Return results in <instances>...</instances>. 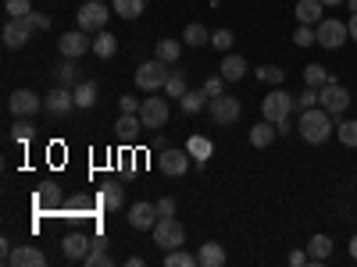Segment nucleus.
I'll use <instances>...</instances> for the list:
<instances>
[{
    "instance_id": "c9c22d12",
    "label": "nucleus",
    "mask_w": 357,
    "mask_h": 267,
    "mask_svg": "<svg viewBox=\"0 0 357 267\" xmlns=\"http://www.w3.org/2000/svg\"><path fill=\"white\" fill-rule=\"evenodd\" d=\"M183 40H186L190 47H204V43H211V33H207L200 22H190V25H186V33H183Z\"/></svg>"
},
{
    "instance_id": "8fccbe9b",
    "label": "nucleus",
    "mask_w": 357,
    "mask_h": 267,
    "mask_svg": "<svg viewBox=\"0 0 357 267\" xmlns=\"http://www.w3.org/2000/svg\"><path fill=\"white\" fill-rule=\"evenodd\" d=\"M118 107H122V114H139V104H136V97H122V100H118Z\"/></svg>"
},
{
    "instance_id": "5fc2aeb1",
    "label": "nucleus",
    "mask_w": 357,
    "mask_h": 267,
    "mask_svg": "<svg viewBox=\"0 0 357 267\" xmlns=\"http://www.w3.org/2000/svg\"><path fill=\"white\" fill-rule=\"evenodd\" d=\"M325 8H340V4H347V0H321Z\"/></svg>"
},
{
    "instance_id": "de8ad7c7",
    "label": "nucleus",
    "mask_w": 357,
    "mask_h": 267,
    "mask_svg": "<svg viewBox=\"0 0 357 267\" xmlns=\"http://www.w3.org/2000/svg\"><path fill=\"white\" fill-rule=\"evenodd\" d=\"M222 82H225L222 75H211V79H207V82H204V89H207V97H222Z\"/></svg>"
},
{
    "instance_id": "a18cd8bd",
    "label": "nucleus",
    "mask_w": 357,
    "mask_h": 267,
    "mask_svg": "<svg viewBox=\"0 0 357 267\" xmlns=\"http://www.w3.org/2000/svg\"><path fill=\"white\" fill-rule=\"evenodd\" d=\"M33 11V0H8V18H25Z\"/></svg>"
},
{
    "instance_id": "72a5a7b5",
    "label": "nucleus",
    "mask_w": 357,
    "mask_h": 267,
    "mask_svg": "<svg viewBox=\"0 0 357 267\" xmlns=\"http://www.w3.org/2000/svg\"><path fill=\"white\" fill-rule=\"evenodd\" d=\"M207 100H211V97H207V89H190V93L178 100V107H183L186 114H197V111L207 107Z\"/></svg>"
},
{
    "instance_id": "6e6d98bb",
    "label": "nucleus",
    "mask_w": 357,
    "mask_h": 267,
    "mask_svg": "<svg viewBox=\"0 0 357 267\" xmlns=\"http://www.w3.org/2000/svg\"><path fill=\"white\" fill-rule=\"evenodd\" d=\"M350 257L357 260V235H354V239H350Z\"/></svg>"
},
{
    "instance_id": "4d7b16f0",
    "label": "nucleus",
    "mask_w": 357,
    "mask_h": 267,
    "mask_svg": "<svg viewBox=\"0 0 357 267\" xmlns=\"http://www.w3.org/2000/svg\"><path fill=\"white\" fill-rule=\"evenodd\" d=\"M347 8H350V11L357 15V0H347Z\"/></svg>"
},
{
    "instance_id": "1a4fd4ad",
    "label": "nucleus",
    "mask_w": 357,
    "mask_h": 267,
    "mask_svg": "<svg viewBox=\"0 0 357 267\" xmlns=\"http://www.w3.org/2000/svg\"><path fill=\"white\" fill-rule=\"evenodd\" d=\"M318 104L329 111V114H343L347 107H350V93H347V86H340L336 79L333 82H325L321 89H318Z\"/></svg>"
},
{
    "instance_id": "f3484780",
    "label": "nucleus",
    "mask_w": 357,
    "mask_h": 267,
    "mask_svg": "<svg viewBox=\"0 0 357 267\" xmlns=\"http://www.w3.org/2000/svg\"><path fill=\"white\" fill-rule=\"evenodd\" d=\"M29 36H33V33L25 29L22 18H8V22H4V47H8V50H22V47L29 43Z\"/></svg>"
},
{
    "instance_id": "6ab92c4d",
    "label": "nucleus",
    "mask_w": 357,
    "mask_h": 267,
    "mask_svg": "<svg viewBox=\"0 0 357 267\" xmlns=\"http://www.w3.org/2000/svg\"><path fill=\"white\" fill-rule=\"evenodd\" d=\"M122 203H126V189L122 182H104L100 186V207L111 214V211H122Z\"/></svg>"
},
{
    "instance_id": "c03bdc74",
    "label": "nucleus",
    "mask_w": 357,
    "mask_h": 267,
    "mask_svg": "<svg viewBox=\"0 0 357 267\" xmlns=\"http://www.w3.org/2000/svg\"><path fill=\"white\" fill-rule=\"evenodd\" d=\"M296 107H301V111H311V107H318V89H314V86H304V93L296 97Z\"/></svg>"
},
{
    "instance_id": "3c124183",
    "label": "nucleus",
    "mask_w": 357,
    "mask_h": 267,
    "mask_svg": "<svg viewBox=\"0 0 357 267\" xmlns=\"http://www.w3.org/2000/svg\"><path fill=\"white\" fill-rule=\"evenodd\" d=\"M289 264H293V267H304V264H307V253H304V250H293V253H289Z\"/></svg>"
},
{
    "instance_id": "4468645a",
    "label": "nucleus",
    "mask_w": 357,
    "mask_h": 267,
    "mask_svg": "<svg viewBox=\"0 0 357 267\" xmlns=\"http://www.w3.org/2000/svg\"><path fill=\"white\" fill-rule=\"evenodd\" d=\"M158 218H161V214H158V203H143V200H139V203H132V207H129V225H132L136 232L154 228V225H158Z\"/></svg>"
},
{
    "instance_id": "e433bc0d",
    "label": "nucleus",
    "mask_w": 357,
    "mask_h": 267,
    "mask_svg": "<svg viewBox=\"0 0 357 267\" xmlns=\"http://www.w3.org/2000/svg\"><path fill=\"white\" fill-rule=\"evenodd\" d=\"M33 136H36V125H29V118H18V122L11 125V139H15V143H22V146H25L29 139H33Z\"/></svg>"
},
{
    "instance_id": "9b49d317",
    "label": "nucleus",
    "mask_w": 357,
    "mask_h": 267,
    "mask_svg": "<svg viewBox=\"0 0 357 267\" xmlns=\"http://www.w3.org/2000/svg\"><path fill=\"white\" fill-rule=\"evenodd\" d=\"M43 107H47V114H54V118H65V114H72V107H75V93L68 86H54L50 93H47V100H43Z\"/></svg>"
},
{
    "instance_id": "f704fd0d",
    "label": "nucleus",
    "mask_w": 357,
    "mask_h": 267,
    "mask_svg": "<svg viewBox=\"0 0 357 267\" xmlns=\"http://www.w3.org/2000/svg\"><path fill=\"white\" fill-rule=\"evenodd\" d=\"M325 82H333V75H329V68H325V65H307V68H304V86L321 89Z\"/></svg>"
},
{
    "instance_id": "6e6552de",
    "label": "nucleus",
    "mask_w": 357,
    "mask_h": 267,
    "mask_svg": "<svg viewBox=\"0 0 357 267\" xmlns=\"http://www.w3.org/2000/svg\"><path fill=\"white\" fill-rule=\"evenodd\" d=\"M168 100L165 97H146L143 104H139V122L146 125V129H165L168 125Z\"/></svg>"
},
{
    "instance_id": "4c0bfd02",
    "label": "nucleus",
    "mask_w": 357,
    "mask_h": 267,
    "mask_svg": "<svg viewBox=\"0 0 357 267\" xmlns=\"http://www.w3.org/2000/svg\"><path fill=\"white\" fill-rule=\"evenodd\" d=\"M193 264H197V257L186 253L183 246H178V250H168V257H165V267H193Z\"/></svg>"
},
{
    "instance_id": "a878e982",
    "label": "nucleus",
    "mask_w": 357,
    "mask_h": 267,
    "mask_svg": "<svg viewBox=\"0 0 357 267\" xmlns=\"http://www.w3.org/2000/svg\"><path fill=\"white\" fill-rule=\"evenodd\" d=\"M197 264H200V267H222V264H225V250H222L218 243H204V246L197 250Z\"/></svg>"
},
{
    "instance_id": "ea45409f",
    "label": "nucleus",
    "mask_w": 357,
    "mask_h": 267,
    "mask_svg": "<svg viewBox=\"0 0 357 267\" xmlns=\"http://www.w3.org/2000/svg\"><path fill=\"white\" fill-rule=\"evenodd\" d=\"M22 22H25L29 33H47V29H50V18H47V15H40V11H29Z\"/></svg>"
},
{
    "instance_id": "37998d69",
    "label": "nucleus",
    "mask_w": 357,
    "mask_h": 267,
    "mask_svg": "<svg viewBox=\"0 0 357 267\" xmlns=\"http://www.w3.org/2000/svg\"><path fill=\"white\" fill-rule=\"evenodd\" d=\"M293 43L296 47H311V43H318V36H314V25H301L293 33Z\"/></svg>"
},
{
    "instance_id": "ddd939ff",
    "label": "nucleus",
    "mask_w": 357,
    "mask_h": 267,
    "mask_svg": "<svg viewBox=\"0 0 357 267\" xmlns=\"http://www.w3.org/2000/svg\"><path fill=\"white\" fill-rule=\"evenodd\" d=\"M89 246H93V235H86V232H65L61 235V253L65 260H82L89 253Z\"/></svg>"
},
{
    "instance_id": "864d4df0",
    "label": "nucleus",
    "mask_w": 357,
    "mask_h": 267,
    "mask_svg": "<svg viewBox=\"0 0 357 267\" xmlns=\"http://www.w3.org/2000/svg\"><path fill=\"white\" fill-rule=\"evenodd\" d=\"M347 29H350V40H357V15H350V22H347Z\"/></svg>"
},
{
    "instance_id": "f8f14e48",
    "label": "nucleus",
    "mask_w": 357,
    "mask_h": 267,
    "mask_svg": "<svg viewBox=\"0 0 357 267\" xmlns=\"http://www.w3.org/2000/svg\"><path fill=\"white\" fill-rule=\"evenodd\" d=\"M57 50H61V57H79L86 54V50H93V40H89L82 29H72V33H65L61 40H57Z\"/></svg>"
},
{
    "instance_id": "412c9836",
    "label": "nucleus",
    "mask_w": 357,
    "mask_h": 267,
    "mask_svg": "<svg viewBox=\"0 0 357 267\" xmlns=\"http://www.w3.org/2000/svg\"><path fill=\"white\" fill-rule=\"evenodd\" d=\"M61 214L65 218H89V214H93V200H89V196H68L65 203H61Z\"/></svg>"
},
{
    "instance_id": "39448f33",
    "label": "nucleus",
    "mask_w": 357,
    "mask_h": 267,
    "mask_svg": "<svg viewBox=\"0 0 357 267\" xmlns=\"http://www.w3.org/2000/svg\"><path fill=\"white\" fill-rule=\"evenodd\" d=\"M314 36H318V47L340 50V47L350 40V29H347V22H340V18H321V22L314 25Z\"/></svg>"
},
{
    "instance_id": "a211bd4d",
    "label": "nucleus",
    "mask_w": 357,
    "mask_h": 267,
    "mask_svg": "<svg viewBox=\"0 0 357 267\" xmlns=\"http://www.w3.org/2000/svg\"><path fill=\"white\" fill-rule=\"evenodd\" d=\"M8 264H11V267H47V257H43V250H36V246H18V250H11Z\"/></svg>"
},
{
    "instance_id": "2f4dec72",
    "label": "nucleus",
    "mask_w": 357,
    "mask_h": 267,
    "mask_svg": "<svg viewBox=\"0 0 357 267\" xmlns=\"http://www.w3.org/2000/svg\"><path fill=\"white\" fill-rule=\"evenodd\" d=\"M190 93V82H186V72H172L168 82H165V97H175V100H183Z\"/></svg>"
},
{
    "instance_id": "c85d7f7f",
    "label": "nucleus",
    "mask_w": 357,
    "mask_h": 267,
    "mask_svg": "<svg viewBox=\"0 0 357 267\" xmlns=\"http://www.w3.org/2000/svg\"><path fill=\"white\" fill-rule=\"evenodd\" d=\"M79 82H82L79 61H75V57H65V61L57 65V86H79Z\"/></svg>"
},
{
    "instance_id": "473e14b6",
    "label": "nucleus",
    "mask_w": 357,
    "mask_h": 267,
    "mask_svg": "<svg viewBox=\"0 0 357 267\" xmlns=\"http://www.w3.org/2000/svg\"><path fill=\"white\" fill-rule=\"evenodd\" d=\"M111 11H114L118 18L132 22V18H139V15H143V0H111Z\"/></svg>"
},
{
    "instance_id": "f257e3e1",
    "label": "nucleus",
    "mask_w": 357,
    "mask_h": 267,
    "mask_svg": "<svg viewBox=\"0 0 357 267\" xmlns=\"http://www.w3.org/2000/svg\"><path fill=\"white\" fill-rule=\"evenodd\" d=\"M333 118H336V114H329L325 107H311V111H304V114H301V129H296V132H301V139H304V143L321 146L325 139L333 136Z\"/></svg>"
},
{
    "instance_id": "09e8293b",
    "label": "nucleus",
    "mask_w": 357,
    "mask_h": 267,
    "mask_svg": "<svg viewBox=\"0 0 357 267\" xmlns=\"http://www.w3.org/2000/svg\"><path fill=\"white\" fill-rule=\"evenodd\" d=\"M158 214H161V218H172V214H175V200H172V196H161V200H158Z\"/></svg>"
},
{
    "instance_id": "423d86ee",
    "label": "nucleus",
    "mask_w": 357,
    "mask_h": 267,
    "mask_svg": "<svg viewBox=\"0 0 357 267\" xmlns=\"http://www.w3.org/2000/svg\"><path fill=\"white\" fill-rule=\"evenodd\" d=\"M154 232V243L168 253V250H178V246H183V239H186V228L183 225H178L175 218H158V225L151 228Z\"/></svg>"
},
{
    "instance_id": "603ef678",
    "label": "nucleus",
    "mask_w": 357,
    "mask_h": 267,
    "mask_svg": "<svg viewBox=\"0 0 357 267\" xmlns=\"http://www.w3.org/2000/svg\"><path fill=\"white\" fill-rule=\"evenodd\" d=\"M89 250H107V239H104V235H93V246H89Z\"/></svg>"
},
{
    "instance_id": "c756f323",
    "label": "nucleus",
    "mask_w": 357,
    "mask_h": 267,
    "mask_svg": "<svg viewBox=\"0 0 357 267\" xmlns=\"http://www.w3.org/2000/svg\"><path fill=\"white\" fill-rule=\"evenodd\" d=\"M154 57H161L165 65H175L178 57H183V43H178V40H158V47H154Z\"/></svg>"
},
{
    "instance_id": "f03ea898",
    "label": "nucleus",
    "mask_w": 357,
    "mask_h": 267,
    "mask_svg": "<svg viewBox=\"0 0 357 267\" xmlns=\"http://www.w3.org/2000/svg\"><path fill=\"white\" fill-rule=\"evenodd\" d=\"M293 107H296V97H293V93H286L282 86H275L272 93H268V97L261 100V114H264V122H272V125L286 122Z\"/></svg>"
},
{
    "instance_id": "aec40b11",
    "label": "nucleus",
    "mask_w": 357,
    "mask_h": 267,
    "mask_svg": "<svg viewBox=\"0 0 357 267\" xmlns=\"http://www.w3.org/2000/svg\"><path fill=\"white\" fill-rule=\"evenodd\" d=\"M225 82H240L243 75H247V61H243V57L240 54H225L222 57V72H218Z\"/></svg>"
},
{
    "instance_id": "cd10ccee",
    "label": "nucleus",
    "mask_w": 357,
    "mask_h": 267,
    "mask_svg": "<svg viewBox=\"0 0 357 267\" xmlns=\"http://www.w3.org/2000/svg\"><path fill=\"white\" fill-rule=\"evenodd\" d=\"M72 93H75V107L86 111V107H93V104H97V82L82 79L79 86H72Z\"/></svg>"
},
{
    "instance_id": "20e7f679",
    "label": "nucleus",
    "mask_w": 357,
    "mask_h": 267,
    "mask_svg": "<svg viewBox=\"0 0 357 267\" xmlns=\"http://www.w3.org/2000/svg\"><path fill=\"white\" fill-rule=\"evenodd\" d=\"M114 11H107V4H100V0H86V4L75 11V25L82 29V33H100V29H107V18Z\"/></svg>"
},
{
    "instance_id": "393cba45",
    "label": "nucleus",
    "mask_w": 357,
    "mask_h": 267,
    "mask_svg": "<svg viewBox=\"0 0 357 267\" xmlns=\"http://www.w3.org/2000/svg\"><path fill=\"white\" fill-rule=\"evenodd\" d=\"M307 257H311L314 264L329 260V257H333V239H329V235H311V239H307Z\"/></svg>"
},
{
    "instance_id": "79ce46f5",
    "label": "nucleus",
    "mask_w": 357,
    "mask_h": 267,
    "mask_svg": "<svg viewBox=\"0 0 357 267\" xmlns=\"http://www.w3.org/2000/svg\"><path fill=\"white\" fill-rule=\"evenodd\" d=\"M79 264H86V267H111V257H107V250H89Z\"/></svg>"
},
{
    "instance_id": "7ed1b4c3",
    "label": "nucleus",
    "mask_w": 357,
    "mask_h": 267,
    "mask_svg": "<svg viewBox=\"0 0 357 267\" xmlns=\"http://www.w3.org/2000/svg\"><path fill=\"white\" fill-rule=\"evenodd\" d=\"M172 68L161 61V57H154V61H143L136 68V89H143V93H158V89H165Z\"/></svg>"
},
{
    "instance_id": "dca6fc26",
    "label": "nucleus",
    "mask_w": 357,
    "mask_h": 267,
    "mask_svg": "<svg viewBox=\"0 0 357 267\" xmlns=\"http://www.w3.org/2000/svg\"><path fill=\"white\" fill-rule=\"evenodd\" d=\"M158 168H161L165 175H172V178H183V175L190 171V154H186V150H165V154L158 157Z\"/></svg>"
},
{
    "instance_id": "0eeeda50",
    "label": "nucleus",
    "mask_w": 357,
    "mask_h": 267,
    "mask_svg": "<svg viewBox=\"0 0 357 267\" xmlns=\"http://www.w3.org/2000/svg\"><path fill=\"white\" fill-rule=\"evenodd\" d=\"M207 111H211V118H215V125H236L240 122V114H243V104L236 100V97H211L207 100Z\"/></svg>"
},
{
    "instance_id": "7c9ffc66",
    "label": "nucleus",
    "mask_w": 357,
    "mask_h": 267,
    "mask_svg": "<svg viewBox=\"0 0 357 267\" xmlns=\"http://www.w3.org/2000/svg\"><path fill=\"white\" fill-rule=\"evenodd\" d=\"M114 50H118V40L107 33V29H100V33L93 36V54L100 57V61H107V57H114Z\"/></svg>"
},
{
    "instance_id": "2eb2a0df",
    "label": "nucleus",
    "mask_w": 357,
    "mask_h": 267,
    "mask_svg": "<svg viewBox=\"0 0 357 267\" xmlns=\"http://www.w3.org/2000/svg\"><path fill=\"white\" fill-rule=\"evenodd\" d=\"M36 211L40 214H50V211H61V203H65V196H61V189H57V182H43L40 189H36Z\"/></svg>"
},
{
    "instance_id": "4be33fe9",
    "label": "nucleus",
    "mask_w": 357,
    "mask_h": 267,
    "mask_svg": "<svg viewBox=\"0 0 357 267\" xmlns=\"http://www.w3.org/2000/svg\"><path fill=\"white\" fill-rule=\"evenodd\" d=\"M321 0H296V22H301V25H318L321 22Z\"/></svg>"
},
{
    "instance_id": "b1692460",
    "label": "nucleus",
    "mask_w": 357,
    "mask_h": 267,
    "mask_svg": "<svg viewBox=\"0 0 357 267\" xmlns=\"http://www.w3.org/2000/svg\"><path fill=\"white\" fill-rule=\"evenodd\" d=\"M139 114H122L118 118V125H114V132H118V139L122 143H136V136H139Z\"/></svg>"
},
{
    "instance_id": "5701e85b",
    "label": "nucleus",
    "mask_w": 357,
    "mask_h": 267,
    "mask_svg": "<svg viewBox=\"0 0 357 267\" xmlns=\"http://www.w3.org/2000/svg\"><path fill=\"white\" fill-rule=\"evenodd\" d=\"M186 154H190L197 164H207V157L215 154V143L207 139V136H190V143H186Z\"/></svg>"
},
{
    "instance_id": "49530a36",
    "label": "nucleus",
    "mask_w": 357,
    "mask_h": 267,
    "mask_svg": "<svg viewBox=\"0 0 357 267\" xmlns=\"http://www.w3.org/2000/svg\"><path fill=\"white\" fill-rule=\"evenodd\" d=\"M232 43H236V36L229 33V29H218V33H211V47H215V50H229Z\"/></svg>"
},
{
    "instance_id": "a19ab883",
    "label": "nucleus",
    "mask_w": 357,
    "mask_h": 267,
    "mask_svg": "<svg viewBox=\"0 0 357 267\" xmlns=\"http://www.w3.org/2000/svg\"><path fill=\"white\" fill-rule=\"evenodd\" d=\"M336 136H340V143L343 146H357V122H340V129H336Z\"/></svg>"
},
{
    "instance_id": "9d476101",
    "label": "nucleus",
    "mask_w": 357,
    "mask_h": 267,
    "mask_svg": "<svg viewBox=\"0 0 357 267\" xmlns=\"http://www.w3.org/2000/svg\"><path fill=\"white\" fill-rule=\"evenodd\" d=\"M40 107H43V100L33 93V89H15V93L8 97V111L15 118H33Z\"/></svg>"
},
{
    "instance_id": "58836bf2",
    "label": "nucleus",
    "mask_w": 357,
    "mask_h": 267,
    "mask_svg": "<svg viewBox=\"0 0 357 267\" xmlns=\"http://www.w3.org/2000/svg\"><path fill=\"white\" fill-rule=\"evenodd\" d=\"M257 79H261V82H268V86H282L286 72H282L279 65H261V68H257Z\"/></svg>"
},
{
    "instance_id": "bb28decb",
    "label": "nucleus",
    "mask_w": 357,
    "mask_h": 267,
    "mask_svg": "<svg viewBox=\"0 0 357 267\" xmlns=\"http://www.w3.org/2000/svg\"><path fill=\"white\" fill-rule=\"evenodd\" d=\"M275 125L272 122H261V125H254L250 129V146H257V150H268V146H272L275 143Z\"/></svg>"
}]
</instances>
